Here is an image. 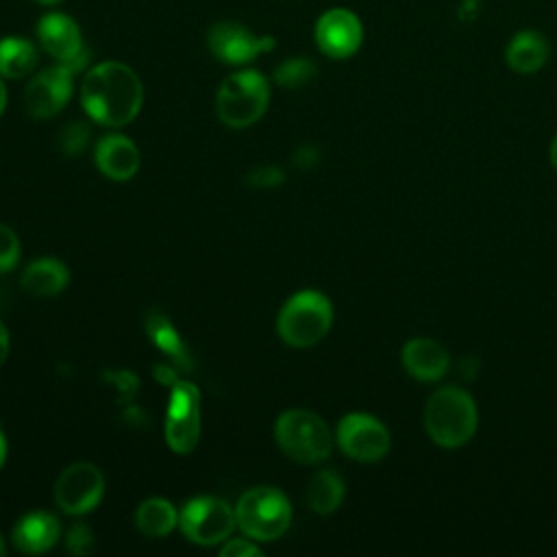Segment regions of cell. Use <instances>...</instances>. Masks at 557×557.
<instances>
[{
    "label": "cell",
    "mask_w": 557,
    "mask_h": 557,
    "mask_svg": "<svg viewBox=\"0 0 557 557\" xmlns=\"http://www.w3.org/2000/svg\"><path fill=\"white\" fill-rule=\"evenodd\" d=\"M144 102L139 76L120 61L94 65L81 83V104L85 113L102 126H124L133 122Z\"/></svg>",
    "instance_id": "1"
},
{
    "label": "cell",
    "mask_w": 557,
    "mask_h": 557,
    "mask_svg": "<svg viewBox=\"0 0 557 557\" xmlns=\"http://www.w3.org/2000/svg\"><path fill=\"white\" fill-rule=\"evenodd\" d=\"M479 426V409L470 392L457 385L435 389L424 405V429L442 448L468 444Z\"/></svg>",
    "instance_id": "2"
},
{
    "label": "cell",
    "mask_w": 557,
    "mask_h": 557,
    "mask_svg": "<svg viewBox=\"0 0 557 557\" xmlns=\"http://www.w3.org/2000/svg\"><path fill=\"white\" fill-rule=\"evenodd\" d=\"M270 104L268 78L257 70L228 74L215 94V113L231 128H246L261 120Z\"/></svg>",
    "instance_id": "3"
},
{
    "label": "cell",
    "mask_w": 557,
    "mask_h": 557,
    "mask_svg": "<svg viewBox=\"0 0 557 557\" xmlns=\"http://www.w3.org/2000/svg\"><path fill=\"white\" fill-rule=\"evenodd\" d=\"M333 324V305L318 289L296 292L278 311L276 331L287 346L309 348L318 344Z\"/></svg>",
    "instance_id": "4"
},
{
    "label": "cell",
    "mask_w": 557,
    "mask_h": 557,
    "mask_svg": "<svg viewBox=\"0 0 557 557\" xmlns=\"http://www.w3.org/2000/svg\"><path fill=\"white\" fill-rule=\"evenodd\" d=\"M274 437L278 448L298 463H320L333 450V435L326 422L307 409H289L276 418Z\"/></svg>",
    "instance_id": "5"
},
{
    "label": "cell",
    "mask_w": 557,
    "mask_h": 557,
    "mask_svg": "<svg viewBox=\"0 0 557 557\" xmlns=\"http://www.w3.org/2000/svg\"><path fill=\"white\" fill-rule=\"evenodd\" d=\"M235 518L246 537L257 542H272L289 529L292 505L281 490L259 485L239 496L235 505Z\"/></svg>",
    "instance_id": "6"
},
{
    "label": "cell",
    "mask_w": 557,
    "mask_h": 557,
    "mask_svg": "<svg viewBox=\"0 0 557 557\" xmlns=\"http://www.w3.org/2000/svg\"><path fill=\"white\" fill-rule=\"evenodd\" d=\"M237 524L235 509L218 496H196L178 513L183 535L200 546H213L231 537Z\"/></svg>",
    "instance_id": "7"
},
{
    "label": "cell",
    "mask_w": 557,
    "mask_h": 557,
    "mask_svg": "<svg viewBox=\"0 0 557 557\" xmlns=\"http://www.w3.org/2000/svg\"><path fill=\"white\" fill-rule=\"evenodd\" d=\"M335 440L346 457L361 463L383 459L392 446L387 426L376 416L363 411L346 413L337 424Z\"/></svg>",
    "instance_id": "8"
},
{
    "label": "cell",
    "mask_w": 557,
    "mask_h": 557,
    "mask_svg": "<svg viewBox=\"0 0 557 557\" xmlns=\"http://www.w3.org/2000/svg\"><path fill=\"white\" fill-rule=\"evenodd\" d=\"M200 440V392L189 381H176L165 411V442L176 455H189Z\"/></svg>",
    "instance_id": "9"
},
{
    "label": "cell",
    "mask_w": 557,
    "mask_h": 557,
    "mask_svg": "<svg viewBox=\"0 0 557 557\" xmlns=\"http://www.w3.org/2000/svg\"><path fill=\"white\" fill-rule=\"evenodd\" d=\"M74 70L57 63L37 72L24 89V109L35 120L54 117L65 109L74 91Z\"/></svg>",
    "instance_id": "10"
},
{
    "label": "cell",
    "mask_w": 557,
    "mask_h": 557,
    "mask_svg": "<svg viewBox=\"0 0 557 557\" xmlns=\"http://www.w3.org/2000/svg\"><path fill=\"white\" fill-rule=\"evenodd\" d=\"M207 46L215 59L228 65H246L274 48V37L257 35L235 20L215 22L207 33Z\"/></svg>",
    "instance_id": "11"
},
{
    "label": "cell",
    "mask_w": 557,
    "mask_h": 557,
    "mask_svg": "<svg viewBox=\"0 0 557 557\" xmlns=\"http://www.w3.org/2000/svg\"><path fill=\"white\" fill-rule=\"evenodd\" d=\"M104 494L102 472L87 461L67 466L54 483V503L70 516H81L98 507Z\"/></svg>",
    "instance_id": "12"
},
{
    "label": "cell",
    "mask_w": 557,
    "mask_h": 557,
    "mask_svg": "<svg viewBox=\"0 0 557 557\" xmlns=\"http://www.w3.org/2000/svg\"><path fill=\"white\" fill-rule=\"evenodd\" d=\"M37 39L41 48L57 61L74 72H81L87 63V50L78 24L59 11L46 13L37 22Z\"/></svg>",
    "instance_id": "13"
},
{
    "label": "cell",
    "mask_w": 557,
    "mask_h": 557,
    "mask_svg": "<svg viewBox=\"0 0 557 557\" xmlns=\"http://www.w3.org/2000/svg\"><path fill=\"white\" fill-rule=\"evenodd\" d=\"M313 37L320 52L329 59H348L363 41V26L350 9L333 7L318 17Z\"/></svg>",
    "instance_id": "14"
},
{
    "label": "cell",
    "mask_w": 557,
    "mask_h": 557,
    "mask_svg": "<svg viewBox=\"0 0 557 557\" xmlns=\"http://www.w3.org/2000/svg\"><path fill=\"white\" fill-rule=\"evenodd\" d=\"M403 368L409 376L422 383H435L446 376L450 357L446 348L431 337H411L400 350Z\"/></svg>",
    "instance_id": "15"
},
{
    "label": "cell",
    "mask_w": 557,
    "mask_h": 557,
    "mask_svg": "<svg viewBox=\"0 0 557 557\" xmlns=\"http://www.w3.org/2000/svg\"><path fill=\"white\" fill-rule=\"evenodd\" d=\"M98 170L111 181H128L139 170V150L126 135H104L96 144Z\"/></svg>",
    "instance_id": "16"
},
{
    "label": "cell",
    "mask_w": 557,
    "mask_h": 557,
    "mask_svg": "<svg viewBox=\"0 0 557 557\" xmlns=\"http://www.w3.org/2000/svg\"><path fill=\"white\" fill-rule=\"evenodd\" d=\"M59 533L61 524L57 516H52L50 511H28L15 522L11 540L20 553L39 555L57 544Z\"/></svg>",
    "instance_id": "17"
},
{
    "label": "cell",
    "mask_w": 557,
    "mask_h": 557,
    "mask_svg": "<svg viewBox=\"0 0 557 557\" xmlns=\"http://www.w3.org/2000/svg\"><path fill=\"white\" fill-rule=\"evenodd\" d=\"M548 54V39L540 30L524 28L509 39L505 48V63L516 74H535L546 65Z\"/></svg>",
    "instance_id": "18"
},
{
    "label": "cell",
    "mask_w": 557,
    "mask_h": 557,
    "mask_svg": "<svg viewBox=\"0 0 557 557\" xmlns=\"http://www.w3.org/2000/svg\"><path fill=\"white\" fill-rule=\"evenodd\" d=\"M67 281H70V272L65 263L52 257L35 259L22 272V287L37 298L57 296L59 292L65 289Z\"/></svg>",
    "instance_id": "19"
},
{
    "label": "cell",
    "mask_w": 557,
    "mask_h": 557,
    "mask_svg": "<svg viewBox=\"0 0 557 557\" xmlns=\"http://www.w3.org/2000/svg\"><path fill=\"white\" fill-rule=\"evenodd\" d=\"M39 61V52L33 41L24 37H4L0 39V76L2 78H24L28 76Z\"/></svg>",
    "instance_id": "20"
},
{
    "label": "cell",
    "mask_w": 557,
    "mask_h": 557,
    "mask_svg": "<svg viewBox=\"0 0 557 557\" xmlns=\"http://www.w3.org/2000/svg\"><path fill=\"white\" fill-rule=\"evenodd\" d=\"M346 494L344 479L335 470H318L307 483V505L315 513H333Z\"/></svg>",
    "instance_id": "21"
},
{
    "label": "cell",
    "mask_w": 557,
    "mask_h": 557,
    "mask_svg": "<svg viewBox=\"0 0 557 557\" xmlns=\"http://www.w3.org/2000/svg\"><path fill=\"white\" fill-rule=\"evenodd\" d=\"M135 524L148 537H163L178 524V511L165 498H148L139 503Z\"/></svg>",
    "instance_id": "22"
},
{
    "label": "cell",
    "mask_w": 557,
    "mask_h": 557,
    "mask_svg": "<svg viewBox=\"0 0 557 557\" xmlns=\"http://www.w3.org/2000/svg\"><path fill=\"white\" fill-rule=\"evenodd\" d=\"M315 72H318V67L309 57H292L276 65L272 78L278 87L298 89V87L307 85L315 76Z\"/></svg>",
    "instance_id": "23"
},
{
    "label": "cell",
    "mask_w": 557,
    "mask_h": 557,
    "mask_svg": "<svg viewBox=\"0 0 557 557\" xmlns=\"http://www.w3.org/2000/svg\"><path fill=\"white\" fill-rule=\"evenodd\" d=\"M148 333L161 346V350H165L168 355H172L176 359H185V348L181 344V337L170 326L168 318H163L161 313H152L148 320Z\"/></svg>",
    "instance_id": "24"
},
{
    "label": "cell",
    "mask_w": 557,
    "mask_h": 557,
    "mask_svg": "<svg viewBox=\"0 0 557 557\" xmlns=\"http://www.w3.org/2000/svg\"><path fill=\"white\" fill-rule=\"evenodd\" d=\"M87 141H89V126L85 122H81V120H72L59 133V148L67 157H74V154L83 152Z\"/></svg>",
    "instance_id": "25"
},
{
    "label": "cell",
    "mask_w": 557,
    "mask_h": 557,
    "mask_svg": "<svg viewBox=\"0 0 557 557\" xmlns=\"http://www.w3.org/2000/svg\"><path fill=\"white\" fill-rule=\"evenodd\" d=\"M20 261V239L17 235L0 222V272L13 270Z\"/></svg>",
    "instance_id": "26"
},
{
    "label": "cell",
    "mask_w": 557,
    "mask_h": 557,
    "mask_svg": "<svg viewBox=\"0 0 557 557\" xmlns=\"http://www.w3.org/2000/svg\"><path fill=\"white\" fill-rule=\"evenodd\" d=\"M65 546L70 553L74 555H89L94 550V533L87 524L76 522L65 537Z\"/></svg>",
    "instance_id": "27"
},
{
    "label": "cell",
    "mask_w": 557,
    "mask_h": 557,
    "mask_svg": "<svg viewBox=\"0 0 557 557\" xmlns=\"http://www.w3.org/2000/svg\"><path fill=\"white\" fill-rule=\"evenodd\" d=\"M220 555L222 557H259L261 555V548L250 542V537H235V540H228L222 548H220Z\"/></svg>",
    "instance_id": "28"
},
{
    "label": "cell",
    "mask_w": 557,
    "mask_h": 557,
    "mask_svg": "<svg viewBox=\"0 0 557 557\" xmlns=\"http://www.w3.org/2000/svg\"><path fill=\"white\" fill-rule=\"evenodd\" d=\"M283 172L278 168H270V165H261V168H255L248 172V183L255 185V187H274L283 181Z\"/></svg>",
    "instance_id": "29"
},
{
    "label": "cell",
    "mask_w": 557,
    "mask_h": 557,
    "mask_svg": "<svg viewBox=\"0 0 557 557\" xmlns=\"http://www.w3.org/2000/svg\"><path fill=\"white\" fill-rule=\"evenodd\" d=\"M9 346H11V339H9V331L7 326L0 322V366L7 361L9 357Z\"/></svg>",
    "instance_id": "30"
},
{
    "label": "cell",
    "mask_w": 557,
    "mask_h": 557,
    "mask_svg": "<svg viewBox=\"0 0 557 557\" xmlns=\"http://www.w3.org/2000/svg\"><path fill=\"white\" fill-rule=\"evenodd\" d=\"M4 461H7V437H4V431L0 424V468L4 466Z\"/></svg>",
    "instance_id": "31"
},
{
    "label": "cell",
    "mask_w": 557,
    "mask_h": 557,
    "mask_svg": "<svg viewBox=\"0 0 557 557\" xmlns=\"http://www.w3.org/2000/svg\"><path fill=\"white\" fill-rule=\"evenodd\" d=\"M548 157H550V165H553V170L557 172V135H555V137H553V141H550Z\"/></svg>",
    "instance_id": "32"
},
{
    "label": "cell",
    "mask_w": 557,
    "mask_h": 557,
    "mask_svg": "<svg viewBox=\"0 0 557 557\" xmlns=\"http://www.w3.org/2000/svg\"><path fill=\"white\" fill-rule=\"evenodd\" d=\"M4 107H7V87H4V83L0 78V115L4 113Z\"/></svg>",
    "instance_id": "33"
},
{
    "label": "cell",
    "mask_w": 557,
    "mask_h": 557,
    "mask_svg": "<svg viewBox=\"0 0 557 557\" xmlns=\"http://www.w3.org/2000/svg\"><path fill=\"white\" fill-rule=\"evenodd\" d=\"M39 4H48V7H52V4H57V2H61V0H37Z\"/></svg>",
    "instance_id": "34"
},
{
    "label": "cell",
    "mask_w": 557,
    "mask_h": 557,
    "mask_svg": "<svg viewBox=\"0 0 557 557\" xmlns=\"http://www.w3.org/2000/svg\"><path fill=\"white\" fill-rule=\"evenodd\" d=\"M0 555H4V540H2V535H0Z\"/></svg>",
    "instance_id": "35"
}]
</instances>
